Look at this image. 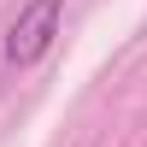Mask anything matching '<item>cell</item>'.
I'll return each instance as SVG.
<instances>
[{
    "mask_svg": "<svg viewBox=\"0 0 147 147\" xmlns=\"http://www.w3.org/2000/svg\"><path fill=\"white\" fill-rule=\"evenodd\" d=\"M59 18H65V0H30V6L12 18V30H6V41H0V53H6V65H35V59L53 47V35H59Z\"/></svg>",
    "mask_w": 147,
    "mask_h": 147,
    "instance_id": "1",
    "label": "cell"
}]
</instances>
